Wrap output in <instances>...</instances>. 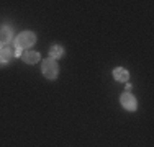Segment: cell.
Returning a JSON list of instances; mask_svg holds the SVG:
<instances>
[{
    "label": "cell",
    "instance_id": "1",
    "mask_svg": "<svg viewBox=\"0 0 154 147\" xmlns=\"http://www.w3.org/2000/svg\"><path fill=\"white\" fill-rule=\"evenodd\" d=\"M35 43H36V34L33 31H23V33H20V34L17 36L15 47H18V49H28V47H31Z\"/></svg>",
    "mask_w": 154,
    "mask_h": 147
},
{
    "label": "cell",
    "instance_id": "2",
    "mask_svg": "<svg viewBox=\"0 0 154 147\" xmlns=\"http://www.w3.org/2000/svg\"><path fill=\"white\" fill-rule=\"evenodd\" d=\"M43 75L46 77V79L49 80H54L57 77V74H59V65H57V62L54 61V59H45L43 61Z\"/></svg>",
    "mask_w": 154,
    "mask_h": 147
},
{
    "label": "cell",
    "instance_id": "3",
    "mask_svg": "<svg viewBox=\"0 0 154 147\" xmlns=\"http://www.w3.org/2000/svg\"><path fill=\"white\" fill-rule=\"evenodd\" d=\"M120 101H122V106L125 110H128V111H136L138 101H136V98H134L130 92H125V93L122 95V98H120Z\"/></svg>",
    "mask_w": 154,
    "mask_h": 147
},
{
    "label": "cell",
    "instance_id": "4",
    "mask_svg": "<svg viewBox=\"0 0 154 147\" xmlns=\"http://www.w3.org/2000/svg\"><path fill=\"white\" fill-rule=\"evenodd\" d=\"M113 77H115V80H118V82H128V80H130V74H128V70L123 67H116L115 70H113Z\"/></svg>",
    "mask_w": 154,
    "mask_h": 147
},
{
    "label": "cell",
    "instance_id": "5",
    "mask_svg": "<svg viewBox=\"0 0 154 147\" xmlns=\"http://www.w3.org/2000/svg\"><path fill=\"white\" fill-rule=\"evenodd\" d=\"M21 59L26 64H36L39 61V52H36V51H26L25 54H21Z\"/></svg>",
    "mask_w": 154,
    "mask_h": 147
},
{
    "label": "cell",
    "instance_id": "6",
    "mask_svg": "<svg viewBox=\"0 0 154 147\" xmlns=\"http://www.w3.org/2000/svg\"><path fill=\"white\" fill-rule=\"evenodd\" d=\"M13 57V51L10 47H2L0 49V65L8 64V61Z\"/></svg>",
    "mask_w": 154,
    "mask_h": 147
},
{
    "label": "cell",
    "instance_id": "7",
    "mask_svg": "<svg viewBox=\"0 0 154 147\" xmlns=\"http://www.w3.org/2000/svg\"><path fill=\"white\" fill-rule=\"evenodd\" d=\"M12 39H13L12 29L7 28V26L0 29V43H2V44H8V43H12Z\"/></svg>",
    "mask_w": 154,
    "mask_h": 147
},
{
    "label": "cell",
    "instance_id": "8",
    "mask_svg": "<svg viewBox=\"0 0 154 147\" xmlns=\"http://www.w3.org/2000/svg\"><path fill=\"white\" fill-rule=\"evenodd\" d=\"M49 54H51V59H59V57H62L64 56V47L62 46H59V44H56V46H53L49 49Z\"/></svg>",
    "mask_w": 154,
    "mask_h": 147
},
{
    "label": "cell",
    "instance_id": "9",
    "mask_svg": "<svg viewBox=\"0 0 154 147\" xmlns=\"http://www.w3.org/2000/svg\"><path fill=\"white\" fill-rule=\"evenodd\" d=\"M0 49H2V43H0Z\"/></svg>",
    "mask_w": 154,
    "mask_h": 147
}]
</instances>
